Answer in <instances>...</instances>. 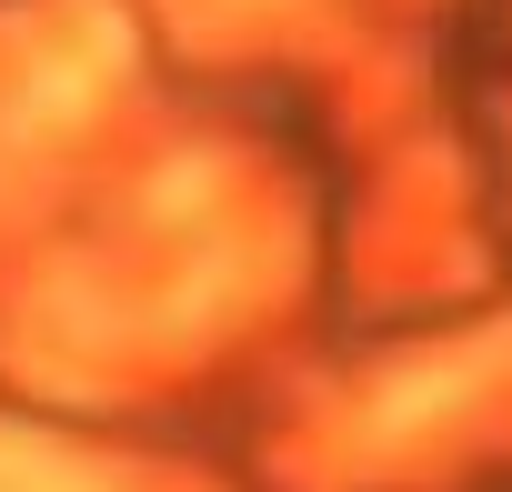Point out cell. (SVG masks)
I'll return each mask as SVG.
<instances>
[{
    "instance_id": "cell-1",
    "label": "cell",
    "mask_w": 512,
    "mask_h": 492,
    "mask_svg": "<svg viewBox=\"0 0 512 492\" xmlns=\"http://www.w3.org/2000/svg\"><path fill=\"white\" fill-rule=\"evenodd\" d=\"M0 492H101V482H81L71 462H21V452H0Z\"/></svg>"
}]
</instances>
